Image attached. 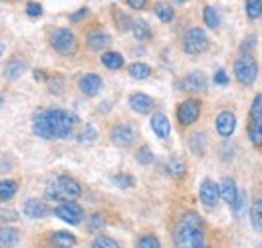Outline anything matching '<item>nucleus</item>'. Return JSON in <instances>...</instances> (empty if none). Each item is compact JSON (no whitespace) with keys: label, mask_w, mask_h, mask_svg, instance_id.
I'll return each instance as SVG.
<instances>
[{"label":"nucleus","mask_w":262,"mask_h":248,"mask_svg":"<svg viewBox=\"0 0 262 248\" xmlns=\"http://www.w3.org/2000/svg\"><path fill=\"white\" fill-rule=\"evenodd\" d=\"M77 115L65 109H47L38 111L33 117V131L42 139H69L75 131Z\"/></svg>","instance_id":"1"},{"label":"nucleus","mask_w":262,"mask_h":248,"mask_svg":"<svg viewBox=\"0 0 262 248\" xmlns=\"http://www.w3.org/2000/svg\"><path fill=\"white\" fill-rule=\"evenodd\" d=\"M171 238L176 248H198L206 244V224L202 216L194 210L184 212L178 218Z\"/></svg>","instance_id":"2"},{"label":"nucleus","mask_w":262,"mask_h":248,"mask_svg":"<svg viewBox=\"0 0 262 248\" xmlns=\"http://www.w3.org/2000/svg\"><path fill=\"white\" fill-rule=\"evenodd\" d=\"M45 196L55 202H75L81 196V186L69 176H59L47 186Z\"/></svg>","instance_id":"3"},{"label":"nucleus","mask_w":262,"mask_h":248,"mask_svg":"<svg viewBox=\"0 0 262 248\" xmlns=\"http://www.w3.org/2000/svg\"><path fill=\"white\" fill-rule=\"evenodd\" d=\"M234 77L242 87H252L258 77V61L252 53H240L234 61Z\"/></svg>","instance_id":"4"},{"label":"nucleus","mask_w":262,"mask_h":248,"mask_svg":"<svg viewBox=\"0 0 262 248\" xmlns=\"http://www.w3.org/2000/svg\"><path fill=\"white\" fill-rule=\"evenodd\" d=\"M51 47L63 55V57H73L77 55V49H79V43H77V36L75 32L69 31V29H55L51 32Z\"/></svg>","instance_id":"5"},{"label":"nucleus","mask_w":262,"mask_h":248,"mask_svg":"<svg viewBox=\"0 0 262 248\" xmlns=\"http://www.w3.org/2000/svg\"><path fill=\"white\" fill-rule=\"evenodd\" d=\"M208 47H210V40H208V34L204 32V29L194 27V29H188L184 32L182 49L188 55H202L204 51H208Z\"/></svg>","instance_id":"6"},{"label":"nucleus","mask_w":262,"mask_h":248,"mask_svg":"<svg viewBox=\"0 0 262 248\" xmlns=\"http://www.w3.org/2000/svg\"><path fill=\"white\" fill-rule=\"evenodd\" d=\"M220 198L228 204L234 216L240 214L242 198H240V190H238L236 182H234L232 178H222V180H220Z\"/></svg>","instance_id":"7"},{"label":"nucleus","mask_w":262,"mask_h":248,"mask_svg":"<svg viewBox=\"0 0 262 248\" xmlns=\"http://www.w3.org/2000/svg\"><path fill=\"white\" fill-rule=\"evenodd\" d=\"M200 113H202V103L198 99H186L178 105L176 117H178L182 127H190L200 119Z\"/></svg>","instance_id":"8"},{"label":"nucleus","mask_w":262,"mask_h":248,"mask_svg":"<svg viewBox=\"0 0 262 248\" xmlns=\"http://www.w3.org/2000/svg\"><path fill=\"white\" fill-rule=\"evenodd\" d=\"M55 216L61 218V220L67 222V224L77 226V224H81V222H83V218H85V210H83L77 202H61V204L55 208Z\"/></svg>","instance_id":"9"},{"label":"nucleus","mask_w":262,"mask_h":248,"mask_svg":"<svg viewBox=\"0 0 262 248\" xmlns=\"http://www.w3.org/2000/svg\"><path fill=\"white\" fill-rule=\"evenodd\" d=\"M200 202L206 208H216L218 206V202H220V186L214 180H210V178L202 180V184H200Z\"/></svg>","instance_id":"10"},{"label":"nucleus","mask_w":262,"mask_h":248,"mask_svg":"<svg viewBox=\"0 0 262 248\" xmlns=\"http://www.w3.org/2000/svg\"><path fill=\"white\" fill-rule=\"evenodd\" d=\"M135 129L129 123H119L111 129V141L117 146V148H131L135 143Z\"/></svg>","instance_id":"11"},{"label":"nucleus","mask_w":262,"mask_h":248,"mask_svg":"<svg viewBox=\"0 0 262 248\" xmlns=\"http://www.w3.org/2000/svg\"><path fill=\"white\" fill-rule=\"evenodd\" d=\"M206 87H208V79L202 71H192L182 79V89L188 93H204Z\"/></svg>","instance_id":"12"},{"label":"nucleus","mask_w":262,"mask_h":248,"mask_svg":"<svg viewBox=\"0 0 262 248\" xmlns=\"http://www.w3.org/2000/svg\"><path fill=\"white\" fill-rule=\"evenodd\" d=\"M77 85H79V91L85 95V97H95L103 89V79L99 75H95V73H87V75H83L79 79Z\"/></svg>","instance_id":"13"},{"label":"nucleus","mask_w":262,"mask_h":248,"mask_svg":"<svg viewBox=\"0 0 262 248\" xmlns=\"http://www.w3.org/2000/svg\"><path fill=\"white\" fill-rule=\"evenodd\" d=\"M216 131L224 139L232 137L234 131H236V115L232 111H220L216 115Z\"/></svg>","instance_id":"14"},{"label":"nucleus","mask_w":262,"mask_h":248,"mask_svg":"<svg viewBox=\"0 0 262 248\" xmlns=\"http://www.w3.org/2000/svg\"><path fill=\"white\" fill-rule=\"evenodd\" d=\"M129 107L139 113V115H145V113H151V109L156 107V101L145 93H131L129 95Z\"/></svg>","instance_id":"15"},{"label":"nucleus","mask_w":262,"mask_h":248,"mask_svg":"<svg viewBox=\"0 0 262 248\" xmlns=\"http://www.w3.org/2000/svg\"><path fill=\"white\" fill-rule=\"evenodd\" d=\"M23 210H25V216L34 218V220H38V218H47L49 214H51L49 206H47L42 200H36V198L27 200L25 206H23Z\"/></svg>","instance_id":"16"},{"label":"nucleus","mask_w":262,"mask_h":248,"mask_svg":"<svg viewBox=\"0 0 262 248\" xmlns=\"http://www.w3.org/2000/svg\"><path fill=\"white\" fill-rule=\"evenodd\" d=\"M149 123H151V129H154V133L160 137V139H167L169 137V131H171V125H169V119L165 117V113H154L151 115V119H149Z\"/></svg>","instance_id":"17"},{"label":"nucleus","mask_w":262,"mask_h":248,"mask_svg":"<svg viewBox=\"0 0 262 248\" xmlns=\"http://www.w3.org/2000/svg\"><path fill=\"white\" fill-rule=\"evenodd\" d=\"M51 246L53 248H75L77 246V236L67 232V230H55L51 234Z\"/></svg>","instance_id":"18"},{"label":"nucleus","mask_w":262,"mask_h":248,"mask_svg":"<svg viewBox=\"0 0 262 248\" xmlns=\"http://www.w3.org/2000/svg\"><path fill=\"white\" fill-rule=\"evenodd\" d=\"M87 47L91 49V51H105L109 45H111V36L109 34H105V32H101V31H97V32H89L87 34Z\"/></svg>","instance_id":"19"},{"label":"nucleus","mask_w":262,"mask_h":248,"mask_svg":"<svg viewBox=\"0 0 262 248\" xmlns=\"http://www.w3.org/2000/svg\"><path fill=\"white\" fill-rule=\"evenodd\" d=\"M20 232L10 226H0V248H12L18 244Z\"/></svg>","instance_id":"20"},{"label":"nucleus","mask_w":262,"mask_h":248,"mask_svg":"<svg viewBox=\"0 0 262 248\" xmlns=\"http://www.w3.org/2000/svg\"><path fill=\"white\" fill-rule=\"evenodd\" d=\"M248 218H250V226L254 228V232L262 234V200H254L252 202Z\"/></svg>","instance_id":"21"},{"label":"nucleus","mask_w":262,"mask_h":248,"mask_svg":"<svg viewBox=\"0 0 262 248\" xmlns=\"http://www.w3.org/2000/svg\"><path fill=\"white\" fill-rule=\"evenodd\" d=\"M188 168H186V161L182 157H171L169 163H167V174L173 178V180H182L186 176Z\"/></svg>","instance_id":"22"},{"label":"nucleus","mask_w":262,"mask_h":248,"mask_svg":"<svg viewBox=\"0 0 262 248\" xmlns=\"http://www.w3.org/2000/svg\"><path fill=\"white\" fill-rule=\"evenodd\" d=\"M25 71H27V63L20 61V59H12L10 63H6V67H4V77L6 79H18Z\"/></svg>","instance_id":"23"},{"label":"nucleus","mask_w":262,"mask_h":248,"mask_svg":"<svg viewBox=\"0 0 262 248\" xmlns=\"http://www.w3.org/2000/svg\"><path fill=\"white\" fill-rule=\"evenodd\" d=\"M131 31H133V36H135L137 40H141V43H145V40L151 38V29H149V25H147L145 20H141V18L133 20Z\"/></svg>","instance_id":"24"},{"label":"nucleus","mask_w":262,"mask_h":248,"mask_svg":"<svg viewBox=\"0 0 262 248\" xmlns=\"http://www.w3.org/2000/svg\"><path fill=\"white\" fill-rule=\"evenodd\" d=\"M101 63H103L107 69L117 71V69L123 67V57H121L119 53H115V51H105V53L101 55Z\"/></svg>","instance_id":"25"},{"label":"nucleus","mask_w":262,"mask_h":248,"mask_svg":"<svg viewBox=\"0 0 262 248\" xmlns=\"http://www.w3.org/2000/svg\"><path fill=\"white\" fill-rule=\"evenodd\" d=\"M246 131H248V139L252 141V146L262 148V121H248Z\"/></svg>","instance_id":"26"},{"label":"nucleus","mask_w":262,"mask_h":248,"mask_svg":"<svg viewBox=\"0 0 262 248\" xmlns=\"http://www.w3.org/2000/svg\"><path fill=\"white\" fill-rule=\"evenodd\" d=\"M129 75L137 81L149 79L151 77V67L145 65V63H133V65H129Z\"/></svg>","instance_id":"27"},{"label":"nucleus","mask_w":262,"mask_h":248,"mask_svg":"<svg viewBox=\"0 0 262 248\" xmlns=\"http://www.w3.org/2000/svg\"><path fill=\"white\" fill-rule=\"evenodd\" d=\"M202 16H204V23H206L208 29H212V31L220 29V14L216 12L214 6H206L204 12H202Z\"/></svg>","instance_id":"28"},{"label":"nucleus","mask_w":262,"mask_h":248,"mask_svg":"<svg viewBox=\"0 0 262 248\" xmlns=\"http://www.w3.org/2000/svg\"><path fill=\"white\" fill-rule=\"evenodd\" d=\"M135 248H162V242L156 234L147 232V234H141L137 240H135Z\"/></svg>","instance_id":"29"},{"label":"nucleus","mask_w":262,"mask_h":248,"mask_svg":"<svg viewBox=\"0 0 262 248\" xmlns=\"http://www.w3.org/2000/svg\"><path fill=\"white\" fill-rule=\"evenodd\" d=\"M156 16L162 20V23H171L173 20V8H171V4H167V2H158L156 4Z\"/></svg>","instance_id":"30"},{"label":"nucleus","mask_w":262,"mask_h":248,"mask_svg":"<svg viewBox=\"0 0 262 248\" xmlns=\"http://www.w3.org/2000/svg\"><path fill=\"white\" fill-rule=\"evenodd\" d=\"M16 190H18V184H16L14 180H2V182H0V200H2V202L10 200V198L16 194Z\"/></svg>","instance_id":"31"},{"label":"nucleus","mask_w":262,"mask_h":248,"mask_svg":"<svg viewBox=\"0 0 262 248\" xmlns=\"http://www.w3.org/2000/svg\"><path fill=\"white\" fill-rule=\"evenodd\" d=\"M113 18H115V27H117L121 32L129 31L131 25H133V20H131L125 12H121L119 8H113Z\"/></svg>","instance_id":"32"},{"label":"nucleus","mask_w":262,"mask_h":248,"mask_svg":"<svg viewBox=\"0 0 262 248\" xmlns=\"http://www.w3.org/2000/svg\"><path fill=\"white\" fill-rule=\"evenodd\" d=\"M248 121H262V93L252 99V105L248 109Z\"/></svg>","instance_id":"33"},{"label":"nucleus","mask_w":262,"mask_h":248,"mask_svg":"<svg viewBox=\"0 0 262 248\" xmlns=\"http://www.w3.org/2000/svg\"><path fill=\"white\" fill-rule=\"evenodd\" d=\"M89 248H121V246H119V242H117L115 238H111V236H107V234H99L97 238L91 242Z\"/></svg>","instance_id":"34"},{"label":"nucleus","mask_w":262,"mask_h":248,"mask_svg":"<svg viewBox=\"0 0 262 248\" xmlns=\"http://www.w3.org/2000/svg\"><path fill=\"white\" fill-rule=\"evenodd\" d=\"M190 148L196 155L206 154V137H204V133H194L190 137Z\"/></svg>","instance_id":"35"},{"label":"nucleus","mask_w":262,"mask_h":248,"mask_svg":"<svg viewBox=\"0 0 262 248\" xmlns=\"http://www.w3.org/2000/svg\"><path fill=\"white\" fill-rule=\"evenodd\" d=\"M246 16L256 20L262 16V0H246Z\"/></svg>","instance_id":"36"},{"label":"nucleus","mask_w":262,"mask_h":248,"mask_svg":"<svg viewBox=\"0 0 262 248\" xmlns=\"http://www.w3.org/2000/svg\"><path fill=\"white\" fill-rule=\"evenodd\" d=\"M87 228H89V232L103 230L105 228V218L101 216V214H91V216L87 218Z\"/></svg>","instance_id":"37"},{"label":"nucleus","mask_w":262,"mask_h":248,"mask_svg":"<svg viewBox=\"0 0 262 248\" xmlns=\"http://www.w3.org/2000/svg\"><path fill=\"white\" fill-rule=\"evenodd\" d=\"M113 184L117 188H131L135 186V178L129 174H117V176H113Z\"/></svg>","instance_id":"38"},{"label":"nucleus","mask_w":262,"mask_h":248,"mask_svg":"<svg viewBox=\"0 0 262 248\" xmlns=\"http://www.w3.org/2000/svg\"><path fill=\"white\" fill-rule=\"evenodd\" d=\"M97 139V129L93 127V125H87L83 131H81V135H79V141L81 143H91V141H95Z\"/></svg>","instance_id":"39"},{"label":"nucleus","mask_w":262,"mask_h":248,"mask_svg":"<svg viewBox=\"0 0 262 248\" xmlns=\"http://www.w3.org/2000/svg\"><path fill=\"white\" fill-rule=\"evenodd\" d=\"M137 161L143 163V166H149V163L154 161V154H151V150H149L147 146H143V148L137 152Z\"/></svg>","instance_id":"40"},{"label":"nucleus","mask_w":262,"mask_h":248,"mask_svg":"<svg viewBox=\"0 0 262 248\" xmlns=\"http://www.w3.org/2000/svg\"><path fill=\"white\" fill-rule=\"evenodd\" d=\"M214 83L216 85H220V87H226L230 83V77L226 75V71L224 69H218L216 73H214Z\"/></svg>","instance_id":"41"},{"label":"nucleus","mask_w":262,"mask_h":248,"mask_svg":"<svg viewBox=\"0 0 262 248\" xmlns=\"http://www.w3.org/2000/svg\"><path fill=\"white\" fill-rule=\"evenodd\" d=\"M27 14L33 16V18H38V16L42 14V6H40L38 2H29V4H27Z\"/></svg>","instance_id":"42"},{"label":"nucleus","mask_w":262,"mask_h":248,"mask_svg":"<svg viewBox=\"0 0 262 248\" xmlns=\"http://www.w3.org/2000/svg\"><path fill=\"white\" fill-rule=\"evenodd\" d=\"M87 16H89V8H79L77 12L71 14V23H81V20L87 18Z\"/></svg>","instance_id":"43"},{"label":"nucleus","mask_w":262,"mask_h":248,"mask_svg":"<svg viewBox=\"0 0 262 248\" xmlns=\"http://www.w3.org/2000/svg\"><path fill=\"white\" fill-rule=\"evenodd\" d=\"M145 4H147V0H127V6L135 8V10H141Z\"/></svg>","instance_id":"44"},{"label":"nucleus","mask_w":262,"mask_h":248,"mask_svg":"<svg viewBox=\"0 0 262 248\" xmlns=\"http://www.w3.org/2000/svg\"><path fill=\"white\" fill-rule=\"evenodd\" d=\"M2 220H4V222H14V220H16V212H12V210H10V212H2Z\"/></svg>","instance_id":"45"},{"label":"nucleus","mask_w":262,"mask_h":248,"mask_svg":"<svg viewBox=\"0 0 262 248\" xmlns=\"http://www.w3.org/2000/svg\"><path fill=\"white\" fill-rule=\"evenodd\" d=\"M2 53H4V45L0 43V55H2Z\"/></svg>","instance_id":"46"},{"label":"nucleus","mask_w":262,"mask_h":248,"mask_svg":"<svg viewBox=\"0 0 262 248\" xmlns=\"http://www.w3.org/2000/svg\"><path fill=\"white\" fill-rule=\"evenodd\" d=\"M198 248H212L210 244H202V246H198Z\"/></svg>","instance_id":"47"},{"label":"nucleus","mask_w":262,"mask_h":248,"mask_svg":"<svg viewBox=\"0 0 262 248\" xmlns=\"http://www.w3.org/2000/svg\"><path fill=\"white\" fill-rule=\"evenodd\" d=\"M176 2H178V4H182V2H188V0H176Z\"/></svg>","instance_id":"48"},{"label":"nucleus","mask_w":262,"mask_h":248,"mask_svg":"<svg viewBox=\"0 0 262 248\" xmlns=\"http://www.w3.org/2000/svg\"><path fill=\"white\" fill-rule=\"evenodd\" d=\"M0 103H2V95H0Z\"/></svg>","instance_id":"49"},{"label":"nucleus","mask_w":262,"mask_h":248,"mask_svg":"<svg viewBox=\"0 0 262 248\" xmlns=\"http://www.w3.org/2000/svg\"><path fill=\"white\" fill-rule=\"evenodd\" d=\"M258 248H262V242H260V244H258Z\"/></svg>","instance_id":"50"}]
</instances>
